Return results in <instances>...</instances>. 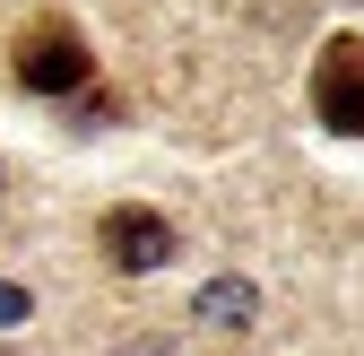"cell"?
Here are the masks:
<instances>
[{
	"mask_svg": "<svg viewBox=\"0 0 364 356\" xmlns=\"http://www.w3.org/2000/svg\"><path fill=\"white\" fill-rule=\"evenodd\" d=\"M96 244H105V261L122 278H148V270H165L173 261V226L156 209H139V200H122V209H105V226H96Z\"/></svg>",
	"mask_w": 364,
	"mask_h": 356,
	"instance_id": "3",
	"label": "cell"
},
{
	"mask_svg": "<svg viewBox=\"0 0 364 356\" xmlns=\"http://www.w3.org/2000/svg\"><path fill=\"white\" fill-rule=\"evenodd\" d=\"M9 70H18L26 96H78V87L96 78V53H87V35H78L61 9H43V18H26V26H18Z\"/></svg>",
	"mask_w": 364,
	"mask_h": 356,
	"instance_id": "1",
	"label": "cell"
},
{
	"mask_svg": "<svg viewBox=\"0 0 364 356\" xmlns=\"http://www.w3.org/2000/svg\"><path fill=\"white\" fill-rule=\"evenodd\" d=\"M312 113L338 140H364V35H330L312 61Z\"/></svg>",
	"mask_w": 364,
	"mask_h": 356,
	"instance_id": "2",
	"label": "cell"
},
{
	"mask_svg": "<svg viewBox=\"0 0 364 356\" xmlns=\"http://www.w3.org/2000/svg\"><path fill=\"white\" fill-rule=\"evenodd\" d=\"M252 322H260V287L252 278H208L191 295V330H208V339H243Z\"/></svg>",
	"mask_w": 364,
	"mask_h": 356,
	"instance_id": "4",
	"label": "cell"
},
{
	"mask_svg": "<svg viewBox=\"0 0 364 356\" xmlns=\"http://www.w3.org/2000/svg\"><path fill=\"white\" fill-rule=\"evenodd\" d=\"M0 356H9V347H0Z\"/></svg>",
	"mask_w": 364,
	"mask_h": 356,
	"instance_id": "6",
	"label": "cell"
},
{
	"mask_svg": "<svg viewBox=\"0 0 364 356\" xmlns=\"http://www.w3.org/2000/svg\"><path fill=\"white\" fill-rule=\"evenodd\" d=\"M26 313H35V295H26V287H9V278H0V322H26Z\"/></svg>",
	"mask_w": 364,
	"mask_h": 356,
	"instance_id": "5",
	"label": "cell"
}]
</instances>
